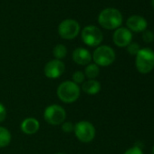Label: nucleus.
I'll list each match as a JSON object with an SVG mask.
<instances>
[{
	"label": "nucleus",
	"instance_id": "18",
	"mask_svg": "<svg viewBox=\"0 0 154 154\" xmlns=\"http://www.w3.org/2000/svg\"><path fill=\"white\" fill-rule=\"evenodd\" d=\"M85 79V75L83 72L81 71H76L72 74V82L75 83L76 85L78 84H83Z\"/></svg>",
	"mask_w": 154,
	"mask_h": 154
},
{
	"label": "nucleus",
	"instance_id": "23",
	"mask_svg": "<svg viewBox=\"0 0 154 154\" xmlns=\"http://www.w3.org/2000/svg\"><path fill=\"white\" fill-rule=\"evenodd\" d=\"M7 117V110L6 107L4 106L3 103H0V122H2L3 121H5Z\"/></svg>",
	"mask_w": 154,
	"mask_h": 154
},
{
	"label": "nucleus",
	"instance_id": "14",
	"mask_svg": "<svg viewBox=\"0 0 154 154\" xmlns=\"http://www.w3.org/2000/svg\"><path fill=\"white\" fill-rule=\"evenodd\" d=\"M83 91L90 95H94L101 91V84L95 79H90L83 83Z\"/></svg>",
	"mask_w": 154,
	"mask_h": 154
},
{
	"label": "nucleus",
	"instance_id": "20",
	"mask_svg": "<svg viewBox=\"0 0 154 154\" xmlns=\"http://www.w3.org/2000/svg\"><path fill=\"white\" fill-rule=\"evenodd\" d=\"M142 39L145 43H151L154 40V34L151 31H144L142 34Z\"/></svg>",
	"mask_w": 154,
	"mask_h": 154
},
{
	"label": "nucleus",
	"instance_id": "12",
	"mask_svg": "<svg viewBox=\"0 0 154 154\" xmlns=\"http://www.w3.org/2000/svg\"><path fill=\"white\" fill-rule=\"evenodd\" d=\"M72 60L80 65H88L92 61V55L88 50L83 47L76 48L72 52Z\"/></svg>",
	"mask_w": 154,
	"mask_h": 154
},
{
	"label": "nucleus",
	"instance_id": "1",
	"mask_svg": "<svg viewBox=\"0 0 154 154\" xmlns=\"http://www.w3.org/2000/svg\"><path fill=\"white\" fill-rule=\"evenodd\" d=\"M98 22L105 29H117L122 23V16L118 9L105 8L100 13Z\"/></svg>",
	"mask_w": 154,
	"mask_h": 154
},
{
	"label": "nucleus",
	"instance_id": "24",
	"mask_svg": "<svg viewBox=\"0 0 154 154\" xmlns=\"http://www.w3.org/2000/svg\"><path fill=\"white\" fill-rule=\"evenodd\" d=\"M151 6H152V8L154 9V0H151Z\"/></svg>",
	"mask_w": 154,
	"mask_h": 154
},
{
	"label": "nucleus",
	"instance_id": "6",
	"mask_svg": "<svg viewBox=\"0 0 154 154\" xmlns=\"http://www.w3.org/2000/svg\"><path fill=\"white\" fill-rule=\"evenodd\" d=\"M66 117L64 109L57 104H52L45 108L44 112V118L45 122L51 125L62 124Z\"/></svg>",
	"mask_w": 154,
	"mask_h": 154
},
{
	"label": "nucleus",
	"instance_id": "26",
	"mask_svg": "<svg viewBox=\"0 0 154 154\" xmlns=\"http://www.w3.org/2000/svg\"><path fill=\"white\" fill-rule=\"evenodd\" d=\"M55 154H64V153H55Z\"/></svg>",
	"mask_w": 154,
	"mask_h": 154
},
{
	"label": "nucleus",
	"instance_id": "16",
	"mask_svg": "<svg viewBox=\"0 0 154 154\" xmlns=\"http://www.w3.org/2000/svg\"><path fill=\"white\" fill-rule=\"evenodd\" d=\"M85 75L86 77H88L89 79H95L96 77L99 75V73H100V68L95 63L88 64L86 66V68H85Z\"/></svg>",
	"mask_w": 154,
	"mask_h": 154
},
{
	"label": "nucleus",
	"instance_id": "4",
	"mask_svg": "<svg viewBox=\"0 0 154 154\" xmlns=\"http://www.w3.org/2000/svg\"><path fill=\"white\" fill-rule=\"evenodd\" d=\"M92 59L98 66H109L115 60V52L108 45H101L94 50Z\"/></svg>",
	"mask_w": 154,
	"mask_h": 154
},
{
	"label": "nucleus",
	"instance_id": "22",
	"mask_svg": "<svg viewBox=\"0 0 154 154\" xmlns=\"http://www.w3.org/2000/svg\"><path fill=\"white\" fill-rule=\"evenodd\" d=\"M123 154H143V151L139 146H133L128 149Z\"/></svg>",
	"mask_w": 154,
	"mask_h": 154
},
{
	"label": "nucleus",
	"instance_id": "2",
	"mask_svg": "<svg viewBox=\"0 0 154 154\" xmlns=\"http://www.w3.org/2000/svg\"><path fill=\"white\" fill-rule=\"evenodd\" d=\"M135 65L138 72L142 74L151 72L154 68V51L148 47L140 48L136 54Z\"/></svg>",
	"mask_w": 154,
	"mask_h": 154
},
{
	"label": "nucleus",
	"instance_id": "9",
	"mask_svg": "<svg viewBox=\"0 0 154 154\" xmlns=\"http://www.w3.org/2000/svg\"><path fill=\"white\" fill-rule=\"evenodd\" d=\"M65 70V65L61 60H51L45 66V75L48 78L55 79L60 77Z\"/></svg>",
	"mask_w": 154,
	"mask_h": 154
},
{
	"label": "nucleus",
	"instance_id": "10",
	"mask_svg": "<svg viewBox=\"0 0 154 154\" xmlns=\"http://www.w3.org/2000/svg\"><path fill=\"white\" fill-rule=\"evenodd\" d=\"M113 43L119 47H127L132 40L131 32L126 27H119L113 34Z\"/></svg>",
	"mask_w": 154,
	"mask_h": 154
},
{
	"label": "nucleus",
	"instance_id": "3",
	"mask_svg": "<svg viewBox=\"0 0 154 154\" xmlns=\"http://www.w3.org/2000/svg\"><path fill=\"white\" fill-rule=\"evenodd\" d=\"M57 96L65 103H74L80 96V87L72 81H65L58 86Z\"/></svg>",
	"mask_w": 154,
	"mask_h": 154
},
{
	"label": "nucleus",
	"instance_id": "7",
	"mask_svg": "<svg viewBox=\"0 0 154 154\" xmlns=\"http://www.w3.org/2000/svg\"><path fill=\"white\" fill-rule=\"evenodd\" d=\"M80 32V26L73 19H65L58 26L59 35L67 40L75 38Z\"/></svg>",
	"mask_w": 154,
	"mask_h": 154
},
{
	"label": "nucleus",
	"instance_id": "11",
	"mask_svg": "<svg viewBox=\"0 0 154 154\" xmlns=\"http://www.w3.org/2000/svg\"><path fill=\"white\" fill-rule=\"evenodd\" d=\"M126 25L130 31H133L136 33L144 32L148 26V23L146 19L140 16H131L128 18Z\"/></svg>",
	"mask_w": 154,
	"mask_h": 154
},
{
	"label": "nucleus",
	"instance_id": "21",
	"mask_svg": "<svg viewBox=\"0 0 154 154\" xmlns=\"http://www.w3.org/2000/svg\"><path fill=\"white\" fill-rule=\"evenodd\" d=\"M62 130H63L64 132H66V133H70V132L73 131V130H74V125H73L71 122H63Z\"/></svg>",
	"mask_w": 154,
	"mask_h": 154
},
{
	"label": "nucleus",
	"instance_id": "19",
	"mask_svg": "<svg viewBox=\"0 0 154 154\" xmlns=\"http://www.w3.org/2000/svg\"><path fill=\"white\" fill-rule=\"evenodd\" d=\"M140 50V47L139 44H137V43H131L127 46V51L131 55H136Z\"/></svg>",
	"mask_w": 154,
	"mask_h": 154
},
{
	"label": "nucleus",
	"instance_id": "15",
	"mask_svg": "<svg viewBox=\"0 0 154 154\" xmlns=\"http://www.w3.org/2000/svg\"><path fill=\"white\" fill-rule=\"evenodd\" d=\"M11 141V133L5 127L0 126V148H5Z\"/></svg>",
	"mask_w": 154,
	"mask_h": 154
},
{
	"label": "nucleus",
	"instance_id": "13",
	"mask_svg": "<svg viewBox=\"0 0 154 154\" xmlns=\"http://www.w3.org/2000/svg\"><path fill=\"white\" fill-rule=\"evenodd\" d=\"M39 122L32 117L25 119L21 123V130L26 134H35L39 130Z\"/></svg>",
	"mask_w": 154,
	"mask_h": 154
},
{
	"label": "nucleus",
	"instance_id": "5",
	"mask_svg": "<svg viewBox=\"0 0 154 154\" xmlns=\"http://www.w3.org/2000/svg\"><path fill=\"white\" fill-rule=\"evenodd\" d=\"M75 136L82 142H90L95 137V128L94 126L86 121H82L77 122L74 125L73 130Z\"/></svg>",
	"mask_w": 154,
	"mask_h": 154
},
{
	"label": "nucleus",
	"instance_id": "8",
	"mask_svg": "<svg viewBox=\"0 0 154 154\" xmlns=\"http://www.w3.org/2000/svg\"><path fill=\"white\" fill-rule=\"evenodd\" d=\"M82 39L85 44L89 46H98L103 42V35L98 27L94 26H88L82 31Z\"/></svg>",
	"mask_w": 154,
	"mask_h": 154
},
{
	"label": "nucleus",
	"instance_id": "17",
	"mask_svg": "<svg viewBox=\"0 0 154 154\" xmlns=\"http://www.w3.org/2000/svg\"><path fill=\"white\" fill-rule=\"evenodd\" d=\"M53 54H54V56L57 60H60V59H63V57H65V55L67 54V49L63 45L59 44L54 46V48L53 50Z\"/></svg>",
	"mask_w": 154,
	"mask_h": 154
},
{
	"label": "nucleus",
	"instance_id": "25",
	"mask_svg": "<svg viewBox=\"0 0 154 154\" xmlns=\"http://www.w3.org/2000/svg\"><path fill=\"white\" fill-rule=\"evenodd\" d=\"M151 152H152V154H154V145H153V147H152V150H151Z\"/></svg>",
	"mask_w": 154,
	"mask_h": 154
}]
</instances>
